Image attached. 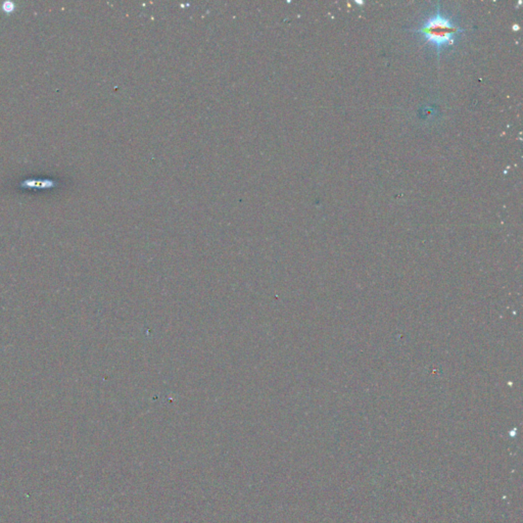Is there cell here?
<instances>
[{
  "label": "cell",
  "instance_id": "1",
  "mask_svg": "<svg viewBox=\"0 0 523 523\" xmlns=\"http://www.w3.org/2000/svg\"><path fill=\"white\" fill-rule=\"evenodd\" d=\"M414 32L431 45L440 56L445 49L455 45L464 29L446 15L438 4L436 13H431Z\"/></svg>",
  "mask_w": 523,
  "mask_h": 523
}]
</instances>
